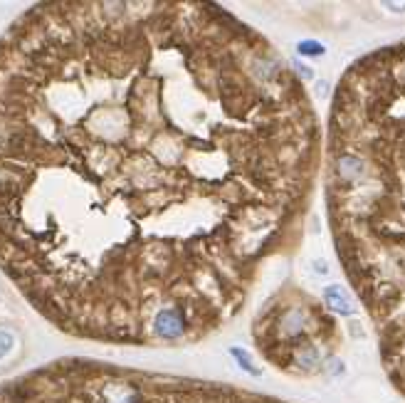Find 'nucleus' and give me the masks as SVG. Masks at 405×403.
Wrapping results in <instances>:
<instances>
[{"mask_svg":"<svg viewBox=\"0 0 405 403\" xmlns=\"http://www.w3.org/2000/svg\"><path fill=\"white\" fill-rule=\"evenodd\" d=\"M156 334L163 336V339H176V336L183 334L185 322H183V314H181L176 307H166V310H161L156 314V322H154Z\"/></svg>","mask_w":405,"mask_h":403,"instance_id":"1","label":"nucleus"},{"mask_svg":"<svg viewBox=\"0 0 405 403\" xmlns=\"http://www.w3.org/2000/svg\"><path fill=\"white\" fill-rule=\"evenodd\" d=\"M324 299H326V307L332 312H336V314H341V316L354 314V304H351V295L346 292V287H341V285L326 287Z\"/></svg>","mask_w":405,"mask_h":403,"instance_id":"2","label":"nucleus"},{"mask_svg":"<svg viewBox=\"0 0 405 403\" xmlns=\"http://www.w3.org/2000/svg\"><path fill=\"white\" fill-rule=\"evenodd\" d=\"M230 356H233V359L238 361L240 369H242V371H247L250 376H259V373H262V369H259V366H255V361H252V354L245 352V349L233 347V349H230Z\"/></svg>","mask_w":405,"mask_h":403,"instance_id":"3","label":"nucleus"},{"mask_svg":"<svg viewBox=\"0 0 405 403\" xmlns=\"http://www.w3.org/2000/svg\"><path fill=\"white\" fill-rule=\"evenodd\" d=\"M304 329V314L299 310H292L287 316H284V324H282V332L287 336H297Z\"/></svg>","mask_w":405,"mask_h":403,"instance_id":"4","label":"nucleus"},{"mask_svg":"<svg viewBox=\"0 0 405 403\" xmlns=\"http://www.w3.org/2000/svg\"><path fill=\"white\" fill-rule=\"evenodd\" d=\"M297 52L304 57H321L326 52V47L321 43H316V40H301V43L297 45Z\"/></svg>","mask_w":405,"mask_h":403,"instance_id":"5","label":"nucleus"},{"mask_svg":"<svg viewBox=\"0 0 405 403\" xmlns=\"http://www.w3.org/2000/svg\"><path fill=\"white\" fill-rule=\"evenodd\" d=\"M341 174L346 176V179H356L358 174L363 171V166H361V161L358 159H351V156H346V159H341Z\"/></svg>","mask_w":405,"mask_h":403,"instance_id":"6","label":"nucleus"},{"mask_svg":"<svg viewBox=\"0 0 405 403\" xmlns=\"http://www.w3.org/2000/svg\"><path fill=\"white\" fill-rule=\"evenodd\" d=\"M15 347V334L10 329H0V359H5Z\"/></svg>","mask_w":405,"mask_h":403,"instance_id":"7","label":"nucleus"},{"mask_svg":"<svg viewBox=\"0 0 405 403\" xmlns=\"http://www.w3.org/2000/svg\"><path fill=\"white\" fill-rule=\"evenodd\" d=\"M299 364L307 366V369H314V364H316V349H314V347L301 349V352H299Z\"/></svg>","mask_w":405,"mask_h":403,"instance_id":"8","label":"nucleus"},{"mask_svg":"<svg viewBox=\"0 0 405 403\" xmlns=\"http://www.w3.org/2000/svg\"><path fill=\"white\" fill-rule=\"evenodd\" d=\"M386 5V10H391V13H405V3H383Z\"/></svg>","mask_w":405,"mask_h":403,"instance_id":"9","label":"nucleus"},{"mask_svg":"<svg viewBox=\"0 0 405 403\" xmlns=\"http://www.w3.org/2000/svg\"><path fill=\"white\" fill-rule=\"evenodd\" d=\"M297 72H299L304 80H314V72L309 67H304V65H297Z\"/></svg>","mask_w":405,"mask_h":403,"instance_id":"10","label":"nucleus"},{"mask_svg":"<svg viewBox=\"0 0 405 403\" xmlns=\"http://www.w3.org/2000/svg\"><path fill=\"white\" fill-rule=\"evenodd\" d=\"M316 94H319V97H326V94H329V84H326V82H319V87H316Z\"/></svg>","mask_w":405,"mask_h":403,"instance_id":"11","label":"nucleus"}]
</instances>
